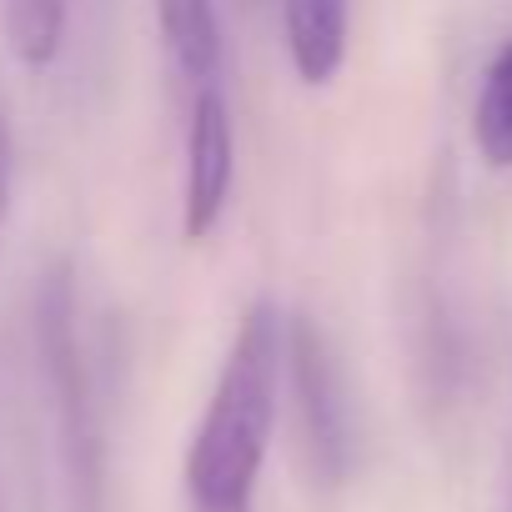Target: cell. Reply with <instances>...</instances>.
Here are the masks:
<instances>
[{
  "mask_svg": "<svg viewBox=\"0 0 512 512\" xmlns=\"http://www.w3.org/2000/svg\"><path fill=\"white\" fill-rule=\"evenodd\" d=\"M287 372V322L272 297H256L226 347L206 412L186 447V497L196 512H251L262 462L277 432Z\"/></svg>",
  "mask_w": 512,
  "mask_h": 512,
  "instance_id": "obj_1",
  "label": "cell"
},
{
  "mask_svg": "<svg viewBox=\"0 0 512 512\" xmlns=\"http://www.w3.org/2000/svg\"><path fill=\"white\" fill-rule=\"evenodd\" d=\"M76 322H81L76 317V277H71L66 262H56L36 287V347H41V367H46V382H51L76 502H81V512H96V497H101V422H96V387H91V362H86Z\"/></svg>",
  "mask_w": 512,
  "mask_h": 512,
  "instance_id": "obj_2",
  "label": "cell"
},
{
  "mask_svg": "<svg viewBox=\"0 0 512 512\" xmlns=\"http://www.w3.org/2000/svg\"><path fill=\"white\" fill-rule=\"evenodd\" d=\"M287 372H292V392H297V412H302V437H307L312 467L327 482H342L347 457H352L347 402H342V382H337L327 337L307 317L287 322Z\"/></svg>",
  "mask_w": 512,
  "mask_h": 512,
  "instance_id": "obj_3",
  "label": "cell"
},
{
  "mask_svg": "<svg viewBox=\"0 0 512 512\" xmlns=\"http://www.w3.org/2000/svg\"><path fill=\"white\" fill-rule=\"evenodd\" d=\"M236 181V131L231 106L216 86H196L186 116V176H181V236L196 246L216 231Z\"/></svg>",
  "mask_w": 512,
  "mask_h": 512,
  "instance_id": "obj_4",
  "label": "cell"
},
{
  "mask_svg": "<svg viewBox=\"0 0 512 512\" xmlns=\"http://www.w3.org/2000/svg\"><path fill=\"white\" fill-rule=\"evenodd\" d=\"M282 36L302 86L322 91L347 66L352 0H282Z\"/></svg>",
  "mask_w": 512,
  "mask_h": 512,
  "instance_id": "obj_5",
  "label": "cell"
},
{
  "mask_svg": "<svg viewBox=\"0 0 512 512\" xmlns=\"http://www.w3.org/2000/svg\"><path fill=\"white\" fill-rule=\"evenodd\" d=\"M156 11V31L176 61V71L196 86L216 81L221 66V16L216 0H151Z\"/></svg>",
  "mask_w": 512,
  "mask_h": 512,
  "instance_id": "obj_6",
  "label": "cell"
},
{
  "mask_svg": "<svg viewBox=\"0 0 512 512\" xmlns=\"http://www.w3.org/2000/svg\"><path fill=\"white\" fill-rule=\"evenodd\" d=\"M472 146L487 171H512V36L497 46V56L482 71L472 101Z\"/></svg>",
  "mask_w": 512,
  "mask_h": 512,
  "instance_id": "obj_7",
  "label": "cell"
},
{
  "mask_svg": "<svg viewBox=\"0 0 512 512\" xmlns=\"http://www.w3.org/2000/svg\"><path fill=\"white\" fill-rule=\"evenodd\" d=\"M66 16H71V0H6L11 51L31 71H46L66 46Z\"/></svg>",
  "mask_w": 512,
  "mask_h": 512,
  "instance_id": "obj_8",
  "label": "cell"
},
{
  "mask_svg": "<svg viewBox=\"0 0 512 512\" xmlns=\"http://www.w3.org/2000/svg\"><path fill=\"white\" fill-rule=\"evenodd\" d=\"M11 116H6V101H0V231H6V211H11Z\"/></svg>",
  "mask_w": 512,
  "mask_h": 512,
  "instance_id": "obj_9",
  "label": "cell"
},
{
  "mask_svg": "<svg viewBox=\"0 0 512 512\" xmlns=\"http://www.w3.org/2000/svg\"><path fill=\"white\" fill-rule=\"evenodd\" d=\"M0 512H6V502H0Z\"/></svg>",
  "mask_w": 512,
  "mask_h": 512,
  "instance_id": "obj_10",
  "label": "cell"
}]
</instances>
